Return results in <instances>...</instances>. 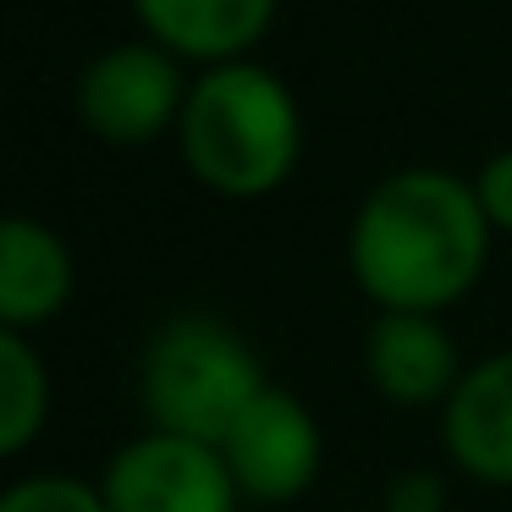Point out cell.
<instances>
[{
    "label": "cell",
    "mask_w": 512,
    "mask_h": 512,
    "mask_svg": "<svg viewBox=\"0 0 512 512\" xmlns=\"http://www.w3.org/2000/svg\"><path fill=\"white\" fill-rule=\"evenodd\" d=\"M490 232L468 177L402 166L347 221V276L375 314H446L485 281Z\"/></svg>",
    "instance_id": "1"
},
{
    "label": "cell",
    "mask_w": 512,
    "mask_h": 512,
    "mask_svg": "<svg viewBox=\"0 0 512 512\" xmlns=\"http://www.w3.org/2000/svg\"><path fill=\"white\" fill-rule=\"evenodd\" d=\"M177 144L193 182L215 199H270L298 171L303 116L292 89L259 61L204 67L188 89Z\"/></svg>",
    "instance_id": "2"
},
{
    "label": "cell",
    "mask_w": 512,
    "mask_h": 512,
    "mask_svg": "<svg viewBox=\"0 0 512 512\" xmlns=\"http://www.w3.org/2000/svg\"><path fill=\"white\" fill-rule=\"evenodd\" d=\"M138 413L144 430H171L221 446L232 424L270 386L254 342L232 320L204 309H182L149 331L138 353Z\"/></svg>",
    "instance_id": "3"
},
{
    "label": "cell",
    "mask_w": 512,
    "mask_h": 512,
    "mask_svg": "<svg viewBox=\"0 0 512 512\" xmlns=\"http://www.w3.org/2000/svg\"><path fill=\"white\" fill-rule=\"evenodd\" d=\"M111 512H243L221 446L171 430H138L100 468Z\"/></svg>",
    "instance_id": "4"
},
{
    "label": "cell",
    "mask_w": 512,
    "mask_h": 512,
    "mask_svg": "<svg viewBox=\"0 0 512 512\" xmlns=\"http://www.w3.org/2000/svg\"><path fill=\"white\" fill-rule=\"evenodd\" d=\"M221 457L237 479L243 507H292L325 474V424L298 391L270 380L221 441Z\"/></svg>",
    "instance_id": "5"
},
{
    "label": "cell",
    "mask_w": 512,
    "mask_h": 512,
    "mask_svg": "<svg viewBox=\"0 0 512 512\" xmlns=\"http://www.w3.org/2000/svg\"><path fill=\"white\" fill-rule=\"evenodd\" d=\"M188 89L193 83L182 78V61L171 50H160L155 39H133V45H111L83 67L78 116L94 138L138 149L155 144L160 133H177Z\"/></svg>",
    "instance_id": "6"
},
{
    "label": "cell",
    "mask_w": 512,
    "mask_h": 512,
    "mask_svg": "<svg viewBox=\"0 0 512 512\" xmlns=\"http://www.w3.org/2000/svg\"><path fill=\"white\" fill-rule=\"evenodd\" d=\"M364 380L391 408H446L468 358L441 314H375L358 347Z\"/></svg>",
    "instance_id": "7"
},
{
    "label": "cell",
    "mask_w": 512,
    "mask_h": 512,
    "mask_svg": "<svg viewBox=\"0 0 512 512\" xmlns=\"http://www.w3.org/2000/svg\"><path fill=\"white\" fill-rule=\"evenodd\" d=\"M435 419L441 452L457 474L490 490H512V347L468 358L463 380Z\"/></svg>",
    "instance_id": "8"
},
{
    "label": "cell",
    "mask_w": 512,
    "mask_h": 512,
    "mask_svg": "<svg viewBox=\"0 0 512 512\" xmlns=\"http://www.w3.org/2000/svg\"><path fill=\"white\" fill-rule=\"evenodd\" d=\"M78 292V259L67 237L39 215H0V325L45 331Z\"/></svg>",
    "instance_id": "9"
},
{
    "label": "cell",
    "mask_w": 512,
    "mask_h": 512,
    "mask_svg": "<svg viewBox=\"0 0 512 512\" xmlns=\"http://www.w3.org/2000/svg\"><path fill=\"white\" fill-rule=\"evenodd\" d=\"M144 34L177 61H248V50L265 39L276 0H133Z\"/></svg>",
    "instance_id": "10"
},
{
    "label": "cell",
    "mask_w": 512,
    "mask_h": 512,
    "mask_svg": "<svg viewBox=\"0 0 512 512\" xmlns=\"http://www.w3.org/2000/svg\"><path fill=\"white\" fill-rule=\"evenodd\" d=\"M50 402H56V386L34 336L0 325V463L23 457L45 435Z\"/></svg>",
    "instance_id": "11"
},
{
    "label": "cell",
    "mask_w": 512,
    "mask_h": 512,
    "mask_svg": "<svg viewBox=\"0 0 512 512\" xmlns=\"http://www.w3.org/2000/svg\"><path fill=\"white\" fill-rule=\"evenodd\" d=\"M0 512H111V507L100 496V479L39 468V474L0 485Z\"/></svg>",
    "instance_id": "12"
},
{
    "label": "cell",
    "mask_w": 512,
    "mask_h": 512,
    "mask_svg": "<svg viewBox=\"0 0 512 512\" xmlns=\"http://www.w3.org/2000/svg\"><path fill=\"white\" fill-rule=\"evenodd\" d=\"M452 507V479L441 468H397L380 490V512H446Z\"/></svg>",
    "instance_id": "13"
},
{
    "label": "cell",
    "mask_w": 512,
    "mask_h": 512,
    "mask_svg": "<svg viewBox=\"0 0 512 512\" xmlns=\"http://www.w3.org/2000/svg\"><path fill=\"white\" fill-rule=\"evenodd\" d=\"M474 193H479V210H485L490 232L496 237H512V149L490 155L474 177Z\"/></svg>",
    "instance_id": "14"
}]
</instances>
